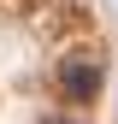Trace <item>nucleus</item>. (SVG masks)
Returning <instances> with one entry per match:
<instances>
[{
  "label": "nucleus",
  "mask_w": 118,
  "mask_h": 124,
  "mask_svg": "<svg viewBox=\"0 0 118 124\" xmlns=\"http://www.w3.org/2000/svg\"><path fill=\"white\" fill-rule=\"evenodd\" d=\"M59 89H65V101H88V95L100 89V65H95V59H65Z\"/></svg>",
  "instance_id": "obj_1"
},
{
  "label": "nucleus",
  "mask_w": 118,
  "mask_h": 124,
  "mask_svg": "<svg viewBox=\"0 0 118 124\" xmlns=\"http://www.w3.org/2000/svg\"><path fill=\"white\" fill-rule=\"evenodd\" d=\"M47 124H83V118H47Z\"/></svg>",
  "instance_id": "obj_2"
}]
</instances>
